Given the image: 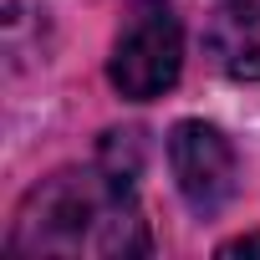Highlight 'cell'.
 Segmentation results:
<instances>
[{"mask_svg": "<svg viewBox=\"0 0 260 260\" xmlns=\"http://www.w3.org/2000/svg\"><path fill=\"white\" fill-rule=\"evenodd\" d=\"M6 250L26 255H61V260H122L148 255V224L133 199V179L112 174L107 164L61 169L41 179L11 224Z\"/></svg>", "mask_w": 260, "mask_h": 260, "instance_id": "obj_1", "label": "cell"}, {"mask_svg": "<svg viewBox=\"0 0 260 260\" xmlns=\"http://www.w3.org/2000/svg\"><path fill=\"white\" fill-rule=\"evenodd\" d=\"M184 72V26L169 6L143 0V6L122 21L112 56H107V82L127 102H153L164 97Z\"/></svg>", "mask_w": 260, "mask_h": 260, "instance_id": "obj_2", "label": "cell"}, {"mask_svg": "<svg viewBox=\"0 0 260 260\" xmlns=\"http://www.w3.org/2000/svg\"><path fill=\"white\" fill-rule=\"evenodd\" d=\"M169 164L184 204L194 214H219L235 194V148L209 122H179L169 133Z\"/></svg>", "mask_w": 260, "mask_h": 260, "instance_id": "obj_3", "label": "cell"}, {"mask_svg": "<svg viewBox=\"0 0 260 260\" xmlns=\"http://www.w3.org/2000/svg\"><path fill=\"white\" fill-rule=\"evenodd\" d=\"M209 56L235 82H260V0H224L209 21Z\"/></svg>", "mask_w": 260, "mask_h": 260, "instance_id": "obj_4", "label": "cell"}, {"mask_svg": "<svg viewBox=\"0 0 260 260\" xmlns=\"http://www.w3.org/2000/svg\"><path fill=\"white\" fill-rule=\"evenodd\" d=\"M235 255H260V235H240L219 245V260H235Z\"/></svg>", "mask_w": 260, "mask_h": 260, "instance_id": "obj_5", "label": "cell"}]
</instances>
